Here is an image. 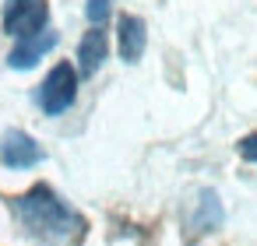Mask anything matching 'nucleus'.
<instances>
[{"label": "nucleus", "instance_id": "1", "mask_svg": "<svg viewBox=\"0 0 257 246\" xmlns=\"http://www.w3.org/2000/svg\"><path fill=\"white\" fill-rule=\"evenodd\" d=\"M11 211H15L18 225H22L32 239H39V242H46V246H64V242L78 239L81 228H85L81 214L71 211L46 183L25 190L22 197H15V200H11Z\"/></svg>", "mask_w": 257, "mask_h": 246}, {"label": "nucleus", "instance_id": "2", "mask_svg": "<svg viewBox=\"0 0 257 246\" xmlns=\"http://www.w3.org/2000/svg\"><path fill=\"white\" fill-rule=\"evenodd\" d=\"M74 95H78V71H74L71 64H57V67L43 78V85H39V92H36V106H39L46 116H60L64 109L74 106Z\"/></svg>", "mask_w": 257, "mask_h": 246}, {"label": "nucleus", "instance_id": "3", "mask_svg": "<svg viewBox=\"0 0 257 246\" xmlns=\"http://www.w3.org/2000/svg\"><path fill=\"white\" fill-rule=\"evenodd\" d=\"M46 25H50L46 0H4V32L15 43L46 32Z\"/></svg>", "mask_w": 257, "mask_h": 246}, {"label": "nucleus", "instance_id": "4", "mask_svg": "<svg viewBox=\"0 0 257 246\" xmlns=\"http://www.w3.org/2000/svg\"><path fill=\"white\" fill-rule=\"evenodd\" d=\"M0 162L8 169H32L43 162V148L25 130H8L0 137Z\"/></svg>", "mask_w": 257, "mask_h": 246}, {"label": "nucleus", "instance_id": "5", "mask_svg": "<svg viewBox=\"0 0 257 246\" xmlns=\"http://www.w3.org/2000/svg\"><path fill=\"white\" fill-rule=\"evenodd\" d=\"M57 46V32H39V36H32V39H22V43H15V50L8 53V64L15 67V71H29V67H36L50 50Z\"/></svg>", "mask_w": 257, "mask_h": 246}, {"label": "nucleus", "instance_id": "6", "mask_svg": "<svg viewBox=\"0 0 257 246\" xmlns=\"http://www.w3.org/2000/svg\"><path fill=\"white\" fill-rule=\"evenodd\" d=\"M106 53H109L106 32H102V29H88V32H85V39H81V46H78V67H81V74H85V78H92V74L102 67Z\"/></svg>", "mask_w": 257, "mask_h": 246}, {"label": "nucleus", "instance_id": "7", "mask_svg": "<svg viewBox=\"0 0 257 246\" xmlns=\"http://www.w3.org/2000/svg\"><path fill=\"white\" fill-rule=\"evenodd\" d=\"M120 57L127 64H134L141 53H145V43H148V32H145V22L134 18V15H123L120 18Z\"/></svg>", "mask_w": 257, "mask_h": 246}, {"label": "nucleus", "instance_id": "8", "mask_svg": "<svg viewBox=\"0 0 257 246\" xmlns=\"http://www.w3.org/2000/svg\"><path fill=\"white\" fill-rule=\"evenodd\" d=\"M218 225H222V204H218V197L211 190H204L197 197V214L190 218V228L194 232H211Z\"/></svg>", "mask_w": 257, "mask_h": 246}, {"label": "nucleus", "instance_id": "9", "mask_svg": "<svg viewBox=\"0 0 257 246\" xmlns=\"http://www.w3.org/2000/svg\"><path fill=\"white\" fill-rule=\"evenodd\" d=\"M85 15H88L92 29H102L106 18H109V0H88V4H85Z\"/></svg>", "mask_w": 257, "mask_h": 246}, {"label": "nucleus", "instance_id": "10", "mask_svg": "<svg viewBox=\"0 0 257 246\" xmlns=\"http://www.w3.org/2000/svg\"><path fill=\"white\" fill-rule=\"evenodd\" d=\"M239 155H243L246 162H257V134H246V137L239 141Z\"/></svg>", "mask_w": 257, "mask_h": 246}]
</instances>
